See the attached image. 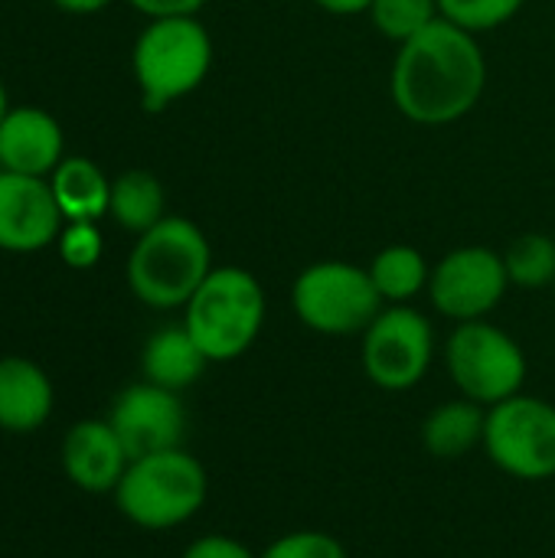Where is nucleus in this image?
Returning <instances> with one entry per match:
<instances>
[{
  "label": "nucleus",
  "instance_id": "17",
  "mask_svg": "<svg viewBox=\"0 0 555 558\" xmlns=\"http://www.w3.org/2000/svg\"><path fill=\"white\" fill-rule=\"evenodd\" d=\"M487 409L471 399H451L435 405L422 422V445L438 461H458L474 448H484Z\"/></svg>",
  "mask_w": 555,
  "mask_h": 558
},
{
  "label": "nucleus",
  "instance_id": "8",
  "mask_svg": "<svg viewBox=\"0 0 555 558\" xmlns=\"http://www.w3.org/2000/svg\"><path fill=\"white\" fill-rule=\"evenodd\" d=\"M484 451L507 477L540 484L555 477V405L517 392L487 409Z\"/></svg>",
  "mask_w": 555,
  "mask_h": 558
},
{
  "label": "nucleus",
  "instance_id": "23",
  "mask_svg": "<svg viewBox=\"0 0 555 558\" xmlns=\"http://www.w3.org/2000/svg\"><path fill=\"white\" fill-rule=\"evenodd\" d=\"M527 0H438L442 20L468 29V33H491L504 23H510Z\"/></svg>",
  "mask_w": 555,
  "mask_h": 558
},
{
  "label": "nucleus",
  "instance_id": "2",
  "mask_svg": "<svg viewBox=\"0 0 555 558\" xmlns=\"http://www.w3.org/2000/svg\"><path fill=\"white\" fill-rule=\"evenodd\" d=\"M209 271V239L183 216H164L154 229L137 235L128 255V288L154 311L186 307Z\"/></svg>",
  "mask_w": 555,
  "mask_h": 558
},
{
  "label": "nucleus",
  "instance_id": "26",
  "mask_svg": "<svg viewBox=\"0 0 555 558\" xmlns=\"http://www.w3.org/2000/svg\"><path fill=\"white\" fill-rule=\"evenodd\" d=\"M180 558H258L249 546H242L239 539L232 536H222V533H209V536H200L193 539L183 556Z\"/></svg>",
  "mask_w": 555,
  "mask_h": 558
},
{
  "label": "nucleus",
  "instance_id": "9",
  "mask_svg": "<svg viewBox=\"0 0 555 558\" xmlns=\"http://www.w3.org/2000/svg\"><path fill=\"white\" fill-rule=\"evenodd\" d=\"M435 360L432 320L412 304H386L363 330L360 363L366 379L383 392L415 389Z\"/></svg>",
  "mask_w": 555,
  "mask_h": 558
},
{
  "label": "nucleus",
  "instance_id": "21",
  "mask_svg": "<svg viewBox=\"0 0 555 558\" xmlns=\"http://www.w3.org/2000/svg\"><path fill=\"white\" fill-rule=\"evenodd\" d=\"M504 265L514 288L523 291H543L550 284L555 288V242L543 232L517 235L504 252Z\"/></svg>",
  "mask_w": 555,
  "mask_h": 558
},
{
  "label": "nucleus",
  "instance_id": "5",
  "mask_svg": "<svg viewBox=\"0 0 555 558\" xmlns=\"http://www.w3.org/2000/svg\"><path fill=\"white\" fill-rule=\"evenodd\" d=\"M111 497L121 517L134 526L177 530L203 510L209 477L186 448H173L131 461Z\"/></svg>",
  "mask_w": 555,
  "mask_h": 558
},
{
  "label": "nucleus",
  "instance_id": "27",
  "mask_svg": "<svg viewBox=\"0 0 555 558\" xmlns=\"http://www.w3.org/2000/svg\"><path fill=\"white\" fill-rule=\"evenodd\" d=\"M128 3L150 20H167V16H196L206 0H128Z\"/></svg>",
  "mask_w": 555,
  "mask_h": 558
},
{
  "label": "nucleus",
  "instance_id": "7",
  "mask_svg": "<svg viewBox=\"0 0 555 558\" xmlns=\"http://www.w3.org/2000/svg\"><path fill=\"white\" fill-rule=\"evenodd\" d=\"M445 363L458 392L484 409L523 392L530 373L523 347L491 320L458 324L448 337Z\"/></svg>",
  "mask_w": 555,
  "mask_h": 558
},
{
  "label": "nucleus",
  "instance_id": "3",
  "mask_svg": "<svg viewBox=\"0 0 555 558\" xmlns=\"http://www.w3.org/2000/svg\"><path fill=\"white\" fill-rule=\"evenodd\" d=\"M183 327L209 363H232L252 350L265 327L268 301L262 281L236 265L213 268L183 307Z\"/></svg>",
  "mask_w": 555,
  "mask_h": 558
},
{
  "label": "nucleus",
  "instance_id": "22",
  "mask_svg": "<svg viewBox=\"0 0 555 558\" xmlns=\"http://www.w3.org/2000/svg\"><path fill=\"white\" fill-rule=\"evenodd\" d=\"M370 20L386 39L402 46L422 29H429L435 20H442V10L438 0H373Z\"/></svg>",
  "mask_w": 555,
  "mask_h": 558
},
{
  "label": "nucleus",
  "instance_id": "20",
  "mask_svg": "<svg viewBox=\"0 0 555 558\" xmlns=\"http://www.w3.org/2000/svg\"><path fill=\"white\" fill-rule=\"evenodd\" d=\"M383 304H409L429 291L432 268L415 245H386L366 265Z\"/></svg>",
  "mask_w": 555,
  "mask_h": 558
},
{
  "label": "nucleus",
  "instance_id": "25",
  "mask_svg": "<svg viewBox=\"0 0 555 558\" xmlns=\"http://www.w3.org/2000/svg\"><path fill=\"white\" fill-rule=\"evenodd\" d=\"M59 252L72 268H92L101 258V235L95 222H69L59 235Z\"/></svg>",
  "mask_w": 555,
  "mask_h": 558
},
{
  "label": "nucleus",
  "instance_id": "12",
  "mask_svg": "<svg viewBox=\"0 0 555 558\" xmlns=\"http://www.w3.org/2000/svg\"><path fill=\"white\" fill-rule=\"evenodd\" d=\"M65 216L56 203L49 177H23L0 170V248L29 255L59 242Z\"/></svg>",
  "mask_w": 555,
  "mask_h": 558
},
{
  "label": "nucleus",
  "instance_id": "30",
  "mask_svg": "<svg viewBox=\"0 0 555 558\" xmlns=\"http://www.w3.org/2000/svg\"><path fill=\"white\" fill-rule=\"evenodd\" d=\"M7 111H10V98H7V88H3V82H0V121L7 118Z\"/></svg>",
  "mask_w": 555,
  "mask_h": 558
},
{
  "label": "nucleus",
  "instance_id": "13",
  "mask_svg": "<svg viewBox=\"0 0 555 558\" xmlns=\"http://www.w3.org/2000/svg\"><path fill=\"white\" fill-rule=\"evenodd\" d=\"M131 458L108 418L75 422L62 441V471L85 494H114Z\"/></svg>",
  "mask_w": 555,
  "mask_h": 558
},
{
  "label": "nucleus",
  "instance_id": "10",
  "mask_svg": "<svg viewBox=\"0 0 555 558\" xmlns=\"http://www.w3.org/2000/svg\"><path fill=\"white\" fill-rule=\"evenodd\" d=\"M510 288L504 255L487 245H461L448 252L429 278V301L432 307L455 320H487L491 311L500 307Z\"/></svg>",
  "mask_w": 555,
  "mask_h": 558
},
{
  "label": "nucleus",
  "instance_id": "15",
  "mask_svg": "<svg viewBox=\"0 0 555 558\" xmlns=\"http://www.w3.org/2000/svg\"><path fill=\"white\" fill-rule=\"evenodd\" d=\"M56 392L43 366L26 356L0 360V428L13 435H29L43 428L52 415Z\"/></svg>",
  "mask_w": 555,
  "mask_h": 558
},
{
  "label": "nucleus",
  "instance_id": "4",
  "mask_svg": "<svg viewBox=\"0 0 555 558\" xmlns=\"http://www.w3.org/2000/svg\"><path fill=\"white\" fill-rule=\"evenodd\" d=\"M131 69L147 111H164L203 85L213 69V39L196 16L150 20L131 49Z\"/></svg>",
  "mask_w": 555,
  "mask_h": 558
},
{
  "label": "nucleus",
  "instance_id": "16",
  "mask_svg": "<svg viewBox=\"0 0 555 558\" xmlns=\"http://www.w3.org/2000/svg\"><path fill=\"white\" fill-rule=\"evenodd\" d=\"M206 366H209L206 353L200 350V343L190 337L183 324L160 327L157 333H150V340L141 350L144 379L170 392L190 389L206 373Z\"/></svg>",
  "mask_w": 555,
  "mask_h": 558
},
{
  "label": "nucleus",
  "instance_id": "24",
  "mask_svg": "<svg viewBox=\"0 0 555 558\" xmlns=\"http://www.w3.org/2000/svg\"><path fill=\"white\" fill-rule=\"evenodd\" d=\"M258 558H350L343 543L324 530H294L265 546Z\"/></svg>",
  "mask_w": 555,
  "mask_h": 558
},
{
  "label": "nucleus",
  "instance_id": "18",
  "mask_svg": "<svg viewBox=\"0 0 555 558\" xmlns=\"http://www.w3.org/2000/svg\"><path fill=\"white\" fill-rule=\"evenodd\" d=\"M49 183L65 222H98L108 216L111 180L88 157H62L49 173Z\"/></svg>",
  "mask_w": 555,
  "mask_h": 558
},
{
  "label": "nucleus",
  "instance_id": "28",
  "mask_svg": "<svg viewBox=\"0 0 555 558\" xmlns=\"http://www.w3.org/2000/svg\"><path fill=\"white\" fill-rule=\"evenodd\" d=\"M321 10L337 13V16H357V13H370L373 0H314Z\"/></svg>",
  "mask_w": 555,
  "mask_h": 558
},
{
  "label": "nucleus",
  "instance_id": "11",
  "mask_svg": "<svg viewBox=\"0 0 555 558\" xmlns=\"http://www.w3.org/2000/svg\"><path fill=\"white\" fill-rule=\"evenodd\" d=\"M108 425L114 428L118 441L124 445L128 458H147L160 451L183 448L186 438V409L180 392L160 389L154 383L128 386L108 412Z\"/></svg>",
  "mask_w": 555,
  "mask_h": 558
},
{
  "label": "nucleus",
  "instance_id": "1",
  "mask_svg": "<svg viewBox=\"0 0 555 558\" xmlns=\"http://www.w3.org/2000/svg\"><path fill=\"white\" fill-rule=\"evenodd\" d=\"M487 85V59L474 33L435 20L399 46L393 62V105L402 118L442 128L471 114Z\"/></svg>",
  "mask_w": 555,
  "mask_h": 558
},
{
  "label": "nucleus",
  "instance_id": "6",
  "mask_svg": "<svg viewBox=\"0 0 555 558\" xmlns=\"http://www.w3.org/2000/svg\"><path fill=\"white\" fill-rule=\"evenodd\" d=\"M291 307L298 320L324 337H363V330L386 307L370 268L324 258L307 265L291 284Z\"/></svg>",
  "mask_w": 555,
  "mask_h": 558
},
{
  "label": "nucleus",
  "instance_id": "14",
  "mask_svg": "<svg viewBox=\"0 0 555 558\" xmlns=\"http://www.w3.org/2000/svg\"><path fill=\"white\" fill-rule=\"evenodd\" d=\"M65 157L59 121L43 108H10L0 121V170L23 177H49Z\"/></svg>",
  "mask_w": 555,
  "mask_h": 558
},
{
  "label": "nucleus",
  "instance_id": "29",
  "mask_svg": "<svg viewBox=\"0 0 555 558\" xmlns=\"http://www.w3.org/2000/svg\"><path fill=\"white\" fill-rule=\"evenodd\" d=\"M59 10H65V13H79V16H85V13H98V10H105L111 0H52Z\"/></svg>",
  "mask_w": 555,
  "mask_h": 558
},
{
  "label": "nucleus",
  "instance_id": "19",
  "mask_svg": "<svg viewBox=\"0 0 555 558\" xmlns=\"http://www.w3.org/2000/svg\"><path fill=\"white\" fill-rule=\"evenodd\" d=\"M164 209H167V193H164V183L150 170H124L111 180L108 216L121 229L144 235L167 216Z\"/></svg>",
  "mask_w": 555,
  "mask_h": 558
}]
</instances>
